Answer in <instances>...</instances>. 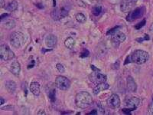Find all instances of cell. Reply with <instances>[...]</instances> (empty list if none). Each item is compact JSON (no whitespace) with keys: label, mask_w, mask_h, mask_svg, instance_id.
Segmentation results:
<instances>
[{"label":"cell","mask_w":153,"mask_h":115,"mask_svg":"<svg viewBox=\"0 0 153 115\" xmlns=\"http://www.w3.org/2000/svg\"><path fill=\"white\" fill-rule=\"evenodd\" d=\"M149 58V55L147 52L143 50H136L127 57L125 65L128 63L133 62L137 65H143L148 61Z\"/></svg>","instance_id":"1"},{"label":"cell","mask_w":153,"mask_h":115,"mask_svg":"<svg viewBox=\"0 0 153 115\" xmlns=\"http://www.w3.org/2000/svg\"><path fill=\"white\" fill-rule=\"evenodd\" d=\"M92 96L87 91H81L78 93L75 98V103H76V107L82 109L88 108L92 104Z\"/></svg>","instance_id":"2"},{"label":"cell","mask_w":153,"mask_h":115,"mask_svg":"<svg viewBox=\"0 0 153 115\" xmlns=\"http://www.w3.org/2000/svg\"><path fill=\"white\" fill-rule=\"evenodd\" d=\"M25 42V37L24 34L20 31H16L11 35L10 43L13 47L19 49L24 45Z\"/></svg>","instance_id":"3"},{"label":"cell","mask_w":153,"mask_h":115,"mask_svg":"<svg viewBox=\"0 0 153 115\" xmlns=\"http://www.w3.org/2000/svg\"><path fill=\"white\" fill-rule=\"evenodd\" d=\"M68 12H69V9H68V7L62 6V7L54 9L51 12V16L54 20H61L68 16Z\"/></svg>","instance_id":"4"},{"label":"cell","mask_w":153,"mask_h":115,"mask_svg":"<svg viewBox=\"0 0 153 115\" xmlns=\"http://www.w3.org/2000/svg\"><path fill=\"white\" fill-rule=\"evenodd\" d=\"M55 85L61 91H67L71 87V81L65 76H57L55 80Z\"/></svg>","instance_id":"5"},{"label":"cell","mask_w":153,"mask_h":115,"mask_svg":"<svg viewBox=\"0 0 153 115\" xmlns=\"http://www.w3.org/2000/svg\"><path fill=\"white\" fill-rule=\"evenodd\" d=\"M15 57L14 52L11 50L7 45H2L0 46V58L4 61H9Z\"/></svg>","instance_id":"6"},{"label":"cell","mask_w":153,"mask_h":115,"mask_svg":"<svg viewBox=\"0 0 153 115\" xmlns=\"http://www.w3.org/2000/svg\"><path fill=\"white\" fill-rule=\"evenodd\" d=\"M140 104H141V101L139 98L132 97L126 101V108H124L122 111L123 112H126L127 114H129V112L136 110V108L140 105Z\"/></svg>","instance_id":"7"},{"label":"cell","mask_w":153,"mask_h":115,"mask_svg":"<svg viewBox=\"0 0 153 115\" xmlns=\"http://www.w3.org/2000/svg\"><path fill=\"white\" fill-rule=\"evenodd\" d=\"M119 27H116L113 29L110 30V31H108L107 35H110L112 36L113 40L115 42H123L126 40V35L123 32L120 31V30H118Z\"/></svg>","instance_id":"8"},{"label":"cell","mask_w":153,"mask_h":115,"mask_svg":"<svg viewBox=\"0 0 153 115\" xmlns=\"http://www.w3.org/2000/svg\"><path fill=\"white\" fill-rule=\"evenodd\" d=\"M145 13V8L143 6L142 7L136 8V9H134L132 12H129V15L127 16L126 20L129 22H132L136 19L141 18L142 16L144 15Z\"/></svg>","instance_id":"9"},{"label":"cell","mask_w":153,"mask_h":115,"mask_svg":"<svg viewBox=\"0 0 153 115\" xmlns=\"http://www.w3.org/2000/svg\"><path fill=\"white\" fill-rule=\"evenodd\" d=\"M107 105L108 106L110 107L113 109H116L118 108L121 105V101H120V98L119 97L118 94H113L110 98L107 99Z\"/></svg>","instance_id":"10"},{"label":"cell","mask_w":153,"mask_h":115,"mask_svg":"<svg viewBox=\"0 0 153 115\" xmlns=\"http://www.w3.org/2000/svg\"><path fill=\"white\" fill-rule=\"evenodd\" d=\"M45 43L48 48H54L57 43V37L52 34H49L45 37Z\"/></svg>","instance_id":"11"},{"label":"cell","mask_w":153,"mask_h":115,"mask_svg":"<svg viewBox=\"0 0 153 115\" xmlns=\"http://www.w3.org/2000/svg\"><path fill=\"white\" fill-rule=\"evenodd\" d=\"M9 70H10L11 73H12L16 76H19L20 72H21V65H20V63L17 61L12 62L11 64Z\"/></svg>","instance_id":"12"},{"label":"cell","mask_w":153,"mask_h":115,"mask_svg":"<svg viewBox=\"0 0 153 115\" xmlns=\"http://www.w3.org/2000/svg\"><path fill=\"white\" fill-rule=\"evenodd\" d=\"M110 87V85L106 83V82H102V83H100V84H97L95 87L94 88L93 91H94V94L95 95H97L98 94L101 92V91H105L106 89H108Z\"/></svg>","instance_id":"13"},{"label":"cell","mask_w":153,"mask_h":115,"mask_svg":"<svg viewBox=\"0 0 153 115\" xmlns=\"http://www.w3.org/2000/svg\"><path fill=\"white\" fill-rule=\"evenodd\" d=\"M127 87L131 92H136L137 90V84L132 77L129 76L127 78Z\"/></svg>","instance_id":"14"},{"label":"cell","mask_w":153,"mask_h":115,"mask_svg":"<svg viewBox=\"0 0 153 115\" xmlns=\"http://www.w3.org/2000/svg\"><path fill=\"white\" fill-rule=\"evenodd\" d=\"M2 25L4 28L11 30L16 27V22L13 19H6L5 20H2Z\"/></svg>","instance_id":"15"},{"label":"cell","mask_w":153,"mask_h":115,"mask_svg":"<svg viewBox=\"0 0 153 115\" xmlns=\"http://www.w3.org/2000/svg\"><path fill=\"white\" fill-rule=\"evenodd\" d=\"M29 88H30V91H31V92L34 95L38 96L39 94H40V92H41L40 84H39V83H38V82L34 81V82H32V83H31Z\"/></svg>","instance_id":"16"},{"label":"cell","mask_w":153,"mask_h":115,"mask_svg":"<svg viewBox=\"0 0 153 115\" xmlns=\"http://www.w3.org/2000/svg\"><path fill=\"white\" fill-rule=\"evenodd\" d=\"M16 87H17V85H16V82L13 81H8L5 83V88L8 92H9L10 94H13L16 91Z\"/></svg>","instance_id":"17"},{"label":"cell","mask_w":153,"mask_h":115,"mask_svg":"<svg viewBox=\"0 0 153 115\" xmlns=\"http://www.w3.org/2000/svg\"><path fill=\"white\" fill-rule=\"evenodd\" d=\"M93 78L94 79V81L100 84V83H102V82H106V80H107V77H106V75L97 72V73H94Z\"/></svg>","instance_id":"18"},{"label":"cell","mask_w":153,"mask_h":115,"mask_svg":"<svg viewBox=\"0 0 153 115\" xmlns=\"http://www.w3.org/2000/svg\"><path fill=\"white\" fill-rule=\"evenodd\" d=\"M18 2H16V0H13L12 2H11L10 3L8 4V5L5 7V9L8 11V12H15L16 10H17L18 9Z\"/></svg>","instance_id":"19"},{"label":"cell","mask_w":153,"mask_h":115,"mask_svg":"<svg viewBox=\"0 0 153 115\" xmlns=\"http://www.w3.org/2000/svg\"><path fill=\"white\" fill-rule=\"evenodd\" d=\"M75 44H76V42H75L74 39L73 38H71V37L67 38L65 42V47L69 49H73L75 46Z\"/></svg>","instance_id":"20"},{"label":"cell","mask_w":153,"mask_h":115,"mask_svg":"<svg viewBox=\"0 0 153 115\" xmlns=\"http://www.w3.org/2000/svg\"><path fill=\"white\" fill-rule=\"evenodd\" d=\"M76 20L79 23H84L87 21V17L83 13H80L79 12V13H77L76 15Z\"/></svg>","instance_id":"21"},{"label":"cell","mask_w":153,"mask_h":115,"mask_svg":"<svg viewBox=\"0 0 153 115\" xmlns=\"http://www.w3.org/2000/svg\"><path fill=\"white\" fill-rule=\"evenodd\" d=\"M102 12V7L100 6V5H95L94 6L92 9V13L94 14V16H98Z\"/></svg>","instance_id":"22"},{"label":"cell","mask_w":153,"mask_h":115,"mask_svg":"<svg viewBox=\"0 0 153 115\" xmlns=\"http://www.w3.org/2000/svg\"><path fill=\"white\" fill-rule=\"evenodd\" d=\"M56 68H57V71H58L60 73H64L65 71V67H64V65H61V64H57V65H56Z\"/></svg>","instance_id":"23"},{"label":"cell","mask_w":153,"mask_h":115,"mask_svg":"<svg viewBox=\"0 0 153 115\" xmlns=\"http://www.w3.org/2000/svg\"><path fill=\"white\" fill-rule=\"evenodd\" d=\"M48 97L52 101H54L55 100V90L54 89H53L52 91H49Z\"/></svg>","instance_id":"24"},{"label":"cell","mask_w":153,"mask_h":115,"mask_svg":"<svg viewBox=\"0 0 153 115\" xmlns=\"http://www.w3.org/2000/svg\"><path fill=\"white\" fill-rule=\"evenodd\" d=\"M148 113L149 114L153 115V101L151 104H149L148 108Z\"/></svg>","instance_id":"25"},{"label":"cell","mask_w":153,"mask_h":115,"mask_svg":"<svg viewBox=\"0 0 153 115\" xmlns=\"http://www.w3.org/2000/svg\"><path fill=\"white\" fill-rule=\"evenodd\" d=\"M88 55H89L88 50H87V49H84V50L83 51V52L81 53V55H80V57H81V58H87V57H88Z\"/></svg>","instance_id":"26"},{"label":"cell","mask_w":153,"mask_h":115,"mask_svg":"<svg viewBox=\"0 0 153 115\" xmlns=\"http://www.w3.org/2000/svg\"><path fill=\"white\" fill-rule=\"evenodd\" d=\"M145 24H146V20H145V19H144V20H143V22H140V23H139V24H138V25H136V29H140V28H141L142 27H143Z\"/></svg>","instance_id":"27"},{"label":"cell","mask_w":153,"mask_h":115,"mask_svg":"<svg viewBox=\"0 0 153 115\" xmlns=\"http://www.w3.org/2000/svg\"><path fill=\"white\" fill-rule=\"evenodd\" d=\"M77 4H78L80 6H82V7H86V4L84 2H83L82 0H77Z\"/></svg>","instance_id":"28"},{"label":"cell","mask_w":153,"mask_h":115,"mask_svg":"<svg viewBox=\"0 0 153 115\" xmlns=\"http://www.w3.org/2000/svg\"><path fill=\"white\" fill-rule=\"evenodd\" d=\"M5 5V0H0V6H1V8H4Z\"/></svg>","instance_id":"29"},{"label":"cell","mask_w":153,"mask_h":115,"mask_svg":"<svg viewBox=\"0 0 153 115\" xmlns=\"http://www.w3.org/2000/svg\"><path fill=\"white\" fill-rule=\"evenodd\" d=\"M128 1H129V2H130V3H132V5H135V4L136 3V2H138V1H139V0H128Z\"/></svg>","instance_id":"30"},{"label":"cell","mask_w":153,"mask_h":115,"mask_svg":"<svg viewBox=\"0 0 153 115\" xmlns=\"http://www.w3.org/2000/svg\"><path fill=\"white\" fill-rule=\"evenodd\" d=\"M89 114V115H91V114H97V111H96V110H94V111H91V113H88V114Z\"/></svg>","instance_id":"31"},{"label":"cell","mask_w":153,"mask_h":115,"mask_svg":"<svg viewBox=\"0 0 153 115\" xmlns=\"http://www.w3.org/2000/svg\"><path fill=\"white\" fill-rule=\"evenodd\" d=\"M8 16H9V14H6V13H5V14H3V15H2V16H1V20H2V19H4V18H7Z\"/></svg>","instance_id":"32"},{"label":"cell","mask_w":153,"mask_h":115,"mask_svg":"<svg viewBox=\"0 0 153 115\" xmlns=\"http://www.w3.org/2000/svg\"><path fill=\"white\" fill-rule=\"evenodd\" d=\"M38 114H46V113L45 112V111L44 110H40L38 112Z\"/></svg>","instance_id":"33"},{"label":"cell","mask_w":153,"mask_h":115,"mask_svg":"<svg viewBox=\"0 0 153 115\" xmlns=\"http://www.w3.org/2000/svg\"><path fill=\"white\" fill-rule=\"evenodd\" d=\"M149 31H150V33L153 34V23L151 25V26L149 27Z\"/></svg>","instance_id":"34"},{"label":"cell","mask_w":153,"mask_h":115,"mask_svg":"<svg viewBox=\"0 0 153 115\" xmlns=\"http://www.w3.org/2000/svg\"><path fill=\"white\" fill-rule=\"evenodd\" d=\"M0 100H1V103H0V105H2L4 103H5V100L3 99V98H0Z\"/></svg>","instance_id":"35"},{"label":"cell","mask_w":153,"mask_h":115,"mask_svg":"<svg viewBox=\"0 0 153 115\" xmlns=\"http://www.w3.org/2000/svg\"><path fill=\"white\" fill-rule=\"evenodd\" d=\"M91 68H92L93 70H94V71H97V72H99V71H100L99 69H97V68H96L94 66V65H91Z\"/></svg>","instance_id":"36"},{"label":"cell","mask_w":153,"mask_h":115,"mask_svg":"<svg viewBox=\"0 0 153 115\" xmlns=\"http://www.w3.org/2000/svg\"><path fill=\"white\" fill-rule=\"evenodd\" d=\"M152 101H153V94L152 95Z\"/></svg>","instance_id":"37"}]
</instances>
